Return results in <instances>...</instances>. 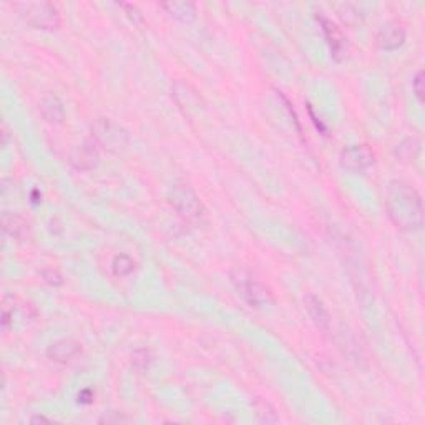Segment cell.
<instances>
[{
	"label": "cell",
	"mask_w": 425,
	"mask_h": 425,
	"mask_svg": "<svg viewBox=\"0 0 425 425\" xmlns=\"http://www.w3.org/2000/svg\"><path fill=\"white\" fill-rule=\"evenodd\" d=\"M385 209L402 231H419L424 224V204L417 189L405 182H390L385 188Z\"/></svg>",
	"instance_id": "6da1fadb"
},
{
	"label": "cell",
	"mask_w": 425,
	"mask_h": 425,
	"mask_svg": "<svg viewBox=\"0 0 425 425\" xmlns=\"http://www.w3.org/2000/svg\"><path fill=\"white\" fill-rule=\"evenodd\" d=\"M168 199L183 221L193 224V226L206 223V208L188 184H175L170 189Z\"/></svg>",
	"instance_id": "7a4b0ae2"
},
{
	"label": "cell",
	"mask_w": 425,
	"mask_h": 425,
	"mask_svg": "<svg viewBox=\"0 0 425 425\" xmlns=\"http://www.w3.org/2000/svg\"><path fill=\"white\" fill-rule=\"evenodd\" d=\"M17 9L23 21L35 28L55 31L60 26V13H58V9L50 2L17 4Z\"/></svg>",
	"instance_id": "3957f363"
},
{
	"label": "cell",
	"mask_w": 425,
	"mask_h": 425,
	"mask_svg": "<svg viewBox=\"0 0 425 425\" xmlns=\"http://www.w3.org/2000/svg\"><path fill=\"white\" fill-rule=\"evenodd\" d=\"M92 140L109 151H120L128 146L130 136L128 131L114 123V121L99 118L92 125Z\"/></svg>",
	"instance_id": "277c9868"
},
{
	"label": "cell",
	"mask_w": 425,
	"mask_h": 425,
	"mask_svg": "<svg viewBox=\"0 0 425 425\" xmlns=\"http://www.w3.org/2000/svg\"><path fill=\"white\" fill-rule=\"evenodd\" d=\"M233 281L236 285L239 294L251 307H263L272 302L271 291L265 285H261L260 281H254L253 277L244 275V272H239L238 276H234Z\"/></svg>",
	"instance_id": "5b68a950"
},
{
	"label": "cell",
	"mask_w": 425,
	"mask_h": 425,
	"mask_svg": "<svg viewBox=\"0 0 425 425\" xmlns=\"http://www.w3.org/2000/svg\"><path fill=\"white\" fill-rule=\"evenodd\" d=\"M172 96L177 101V105L182 109L187 115H197L199 111L204 110L203 96L199 95V92L194 87L189 85L188 82L177 80L172 85Z\"/></svg>",
	"instance_id": "8992f818"
},
{
	"label": "cell",
	"mask_w": 425,
	"mask_h": 425,
	"mask_svg": "<svg viewBox=\"0 0 425 425\" xmlns=\"http://www.w3.org/2000/svg\"><path fill=\"white\" fill-rule=\"evenodd\" d=\"M374 151L365 145H355L346 148L341 153L339 163L344 170L349 172H364L369 166L374 165Z\"/></svg>",
	"instance_id": "52a82bcc"
},
{
	"label": "cell",
	"mask_w": 425,
	"mask_h": 425,
	"mask_svg": "<svg viewBox=\"0 0 425 425\" xmlns=\"http://www.w3.org/2000/svg\"><path fill=\"white\" fill-rule=\"evenodd\" d=\"M321 27L326 35V40L331 47L332 57H334L336 60H343V58L348 55V42H346L343 32L339 31V27H337L334 22H331L329 18L326 17H321Z\"/></svg>",
	"instance_id": "ba28073f"
},
{
	"label": "cell",
	"mask_w": 425,
	"mask_h": 425,
	"mask_svg": "<svg viewBox=\"0 0 425 425\" xmlns=\"http://www.w3.org/2000/svg\"><path fill=\"white\" fill-rule=\"evenodd\" d=\"M405 42V28L397 22H390L380 28L375 43L380 50H395Z\"/></svg>",
	"instance_id": "9c48e42d"
},
{
	"label": "cell",
	"mask_w": 425,
	"mask_h": 425,
	"mask_svg": "<svg viewBox=\"0 0 425 425\" xmlns=\"http://www.w3.org/2000/svg\"><path fill=\"white\" fill-rule=\"evenodd\" d=\"M99 163V145L94 140H87L72 155V165L77 170H92Z\"/></svg>",
	"instance_id": "30bf717a"
},
{
	"label": "cell",
	"mask_w": 425,
	"mask_h": 425,
	"mask_svg": "<svg viewBox=\"0 0 425 425\" xmlns=\"http://www.w3.org/2000/svg\"><path fill=\"white\" fill-rule=\"evenodd\" d=\"M304 307L309 314L311 321L314 322V326L319 331H329L331 327V316L327 312L324 302H322L319 297L314 294H306L304 296Z\"/></svg>",
	"instance_id": "8fae6325"
},
{
	"label": "cell",
	"mask_w": 425,
	"mask_h": 425,
	"mask_svg": "<svg viewBox=\"0 0 425 425\" xmlns=\"http://www.w3.org/2000/svg\"><path fill=\"white\" fill-rule=\"evenodd\" d=\"M82 353L80 343H77L75 339H60L57 343H53L50 348L47 349V355L55 363L65 364L73 358H77Z\"/></svg>",
	"instance_id": "7c38bea8"
},
{
	"label": "cell",
	"mask_w": 425,
	"mask_h": 425,
	"mask_svg": "<svg viewBox=\"0 0 425 425\" xmlns=\"http://www.w3.org/2000/svg\"><path fill=\"white\" fill-rule=\"evenodd\" d=\"M2 223H4V231L11 234L12 238L18 239V241H23V239L31 238V224H28L27 219L18 216V214L6 213L2 218Z\"/></svg>",
	"instance_id": "4fadbf2b"
},
{
	"label": "cell",
	"mask_w": 425,
	"mask_h": 425,
	"mask_svg": "<svg viewBox=\"0 0 425 425\" xmlns=\"http://www.w3.org/2000/svg\"><path fill=\"white\" fill-rule=\"evenodd\" d=\"M40 114L48 123H62L65 120V109L57 95H47L40 104Z\"/></svg>",
	"instance_id": "5bb4252c"
},
{
	"label": "cell",
	"mask_w": 425,
	"mask_h": 425,
	"mask_svg": "<svg viewBox=\"0 0 425 425\" xmlns=\"http://www.w3.org/2000/svg\"><path fill=\"white\" fill-rule=\"evenodd\" d=\"M161 9L180 22H192L197 17V6L192 2H166L161 4Z\"/></svg>",
	"instance_id": "9a60e30c"
},
{
	"label": "cell",
	"mask_w": 425,
	"mask_h": 425,
	"mask_svg": "<svg viewBox=\"0 0 425 425\" xmlns=\"http://www.w3.org/2000/svg\"><path fill=\"white\" fill-rule=\"evenodd\" d=\"M111 267H114V275L115 276L126 277V276H130L131 272H133L135 263L130 256H126V254H118V256H115L114 265H111Z\"/></svg>",
	"instance_id": "2e32d148"
},
{
	"label": "cell",
	"mask_w": 425,
	"mask_h": 425,
	"mask_svg": "<svg viewBox=\"0 0 425 425\" xmlns=\"http://www.w3.org/2000/svg\"><path fill=\"white\" fill-rule=\"evenodd\" d=\"M339 17L343 18L346 23H351V26H354V23L360 21V13H358V11H355L353 6H349V4L339 6Z\"/></svg>",
	"instance_id": "e0dca14e"
},
{
	"label": "cell",
	"mask_w": 425,
	"mask_h": 425,
	"mask_svg": "<svg viewBox=\"0 0 425 425\" xmlns=\"http://www.w3.org/2000/svg\"><path fill=\"white\" fill-rule=\"evenodd\" d=\"M412 89H414V94L415 96H417L419 104H424V72L419 70L417 75H415V78L412 80Z\"/></svg>",
	"instance_id": "ac0fdd59"
},
{
	"label": "cell",
	"mask_w": 425,
	"mask_h": 425,
	"mask_svg": "<svg viewBox=\"0 0 425 425\" xmlns=\"http://www.w3.org/2000/svg\"><path fill=\"white\" fill-rule=\"evenodd\" d=\"M133 364L140 369L148 368V364H150V353H148V351H145V349L136 351V353L133 354Z\"/></svg>",
	"instance_id": "d6986e66"
},
{
	"label": "cell",
	"mask_w": 425,
	"mask_h": 425,
	"mask_svg": "<svg viewBox=\"0 0 425 425\" xmlns=\"http://www.w3.org/2000/svg\"><path fill=\"white\" fill-rule=\"evenodd\" d=\"M42 276H43V280H45L48 285H52V286H60L63 282L60 272L55 270H45L42 272Z\"/></svg>",
	"instance_id": "ffe728a7"
},
{
	"label": "cell",
	"mask_w": 425,
	"mask_h": 425,
	"mask_svg": "<svg viewBox=\"0 0 425 425\" xmlns=\"http://www.w3.org/2000/svg\"><path fill=\"white\" fill-rule=\"evenodd\" d=\"M7 140H9V130H7V125L4 123L2 125V143L7 145Z\"/></svg>",
	"instance_id": "44dd1931"
},
{
	"label": "cell",
	"mask_w": 425,
	"mask_h": 425,
	"mask_svg": "<svg viewBox=\"0 0 425 425\" xmlns=\"http://www.w3.org/2000/svg\"><path fill=\"white\" fill-rule=\"evenodd\" d=\"M31 420H32V422H50V420L45 419V417H42V415H40V417H32Z\"/></svg>",
	"instance_id": "7402d4cb"
}]
</instances>
